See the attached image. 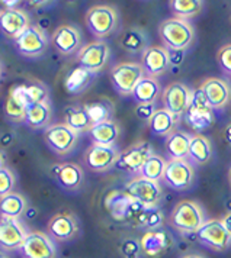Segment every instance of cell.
Instances as JSON below:
<instances>
[{
  "label": "cell",
  "mask_w": 231,
  "mask_h": 258,
  "mask_svg": "<svg viewBox=\"0 0 231 258\" xmlns=\"http://www.w3.org/2000/svg\"><path fill=\"white\" fill-rule=\"evenodd\" d=\"M170 223L182 234H197L205 223V212L195 200H180L170 213Z\"/></svg>",
  "instance_id": "obj_1"
},
{
  "label": "cell",
  "mask_w": 231,
  "mask_h": 258,
  "mask_svg": "<svg viewBox=\"0 0 231 258\" xmlns=\"http://www.w3.org/2000/svg\"><path fill=\"white\" fill-rule=\"evenodd\" d=\"M159 35L166 48L172 51H183L194 42L195 31L189 21L180 18L164 19L159 26Z\"/></svg>",
  "instance_id": "obj_2"
},
{
  "label": "cell",
  "mask_w": 231,
  "mask_h": 258,
  "mask_svg": "<svg viewBox=\"0 0 231 258\" xmlns=\"http://www.w3.org/2000/svg\"><path fill=\"white\" fill-rule=\"evenodd\" d=\"M84 22L93 36L104 39L115 32L118 26V12L112 6L98 5L86 12Z\"/></svg>",
  "instance_id": "obj_3"
},
{
  "label": "cell",
  "mask_w": 231,
  "mask_h": 258,
  "mask_svg": "<svg viewBox=\"0 0 231 258\" xmlns=\"http://www.w3.org/2000/svg\"><path fill=\"white\" fill-rule=\"evenodd\" d=\"M146 77L141 62H119L111 70V83L116 92L122 96L132 94L143 79Z\"/></svg>",
  "instance_id": "obj_4"
},
{
  "label": "cell",
  "mask_w": 231,
  "mask_h": 258,
  "mask_svg": "<svg viewBox=\"0 0 231 258\" xmlns=\"http://www.w3.org/2000/svg\"><path fill=\"white\" fill-rule=\"evenodd\" d=\"M124 191L131 199L140 202L147 208L159 206V202L162 200L163 196L162 186L159 181H153L141 176L134 177L132 180L125 183Z\"/></svg>",
  "instance_id": "obj_5"
},
{
  "label": "cell",
  "mask_w": 231,
  "mask_h": 258,
  "mask_svg": "<svg viewBox=\"0 0 231 258\" xmlns=\"http://www.w3.org/2000/svg\"><path fill=\"white\" fill-rule=\"evenodd\" d=\"M192 94L194 90H191L185 83L173 82L164 87L162 93V102L164 109L170 112L176 119L186 115L192 103Z\"/></svg>",
  "instance_id": "obj_6"
},
{
  "label": "cell",
  "mask_w": 231,
  "mask_h": 258,
  "mask_svg": "<svg viewBox=\"0 0 231 258\" xmlns=\"http://www.w3.org/2000/svg\"><path fill=\"white\" fill-rule=\"evenodd\" d=\"M44 141L53 153L67 155L76 148L79 134L69 128L66 123H51L44 129Z\"/></svg>",
  "instance_id": "obj_7"
},
{
  "label": "cell",
  "mask_w": 231,
  "mask_h": 258,
  "mask_svg": "<svg viewBox=\"0 0 231 258\" xmlns=\"http://www.w3.org/2000/svg\"><path fill=\"white\" fill-rule=\"evenodd\" d=\"M48 36L41 26L31 25L22 35L15 39V48L26 58H38L44 55L48 48Z\"/></svg>",
  "instance_id": "obj_8"
},
{
  "label": "cell",
  "mask_w": 231,
  "mask_h": 258,
  "mask_svg": "<svg viewBox=\"0 0 231 258\" xmlns=\"http://www.w3.org/2000/svg\"><path fill=\"white\" fill-rule=\"evenodd\" d=\"M109 54H111L109 45L105 41L99 39V41H93L83 45L79 49L76 59H77L79 67L96 74L101 70H104L105 66L108 64Z\"/></svg>",
  "instance_id": "obj_9"
},
{
  "label": "cell",
  "mask_w": 231,
  "mask_h": 258,
  "mask_svg": "<svg viewBox=\"0 0 231 258\" xmlns=\"http://www.w3.org/2000/svg\"><path fill=\"white\" fill-rule=\"evenodd\" d=\"M195 235L201 244L217 252L227 251L231 246V235L222 225L221 219L205 221V223L199 228V231Z\"/></svg>",
  "instance_id": "obj_10"
},
{
  "label": "cell",
  "mask_w": 231,
  "mask_h": 258,
  "mask_svg": "<svg viewBox=\"0 0 231 258\" xmlns=\"http://www.w3.org/2000/svg\"><path fill=\"white\" fill-rule=\"evenodd\" d=\"M119 155L121 153L115 145L92 144L84 153V164L93 173H106L115 167Z\"/></svg>",
  "instance_id": "obj_11"
},
{
  "label": "cell",
  "mask_w": 231,
  "mask_h": 258,
  "mask_svg": "<svg viewBox=\"0 0 231 258\" xmlns=\"http://www.w3.org/2000/svg\"><path fill=\"white\" fill-rule=\"evenodd\" d=\"M18 252L22 258H57V246L50 235L31 231Z\"/></svg>",
  "instance_id": "obj_12"
},
{
  "label": "cell",
  "mask_w": 231,
  "mask_h": 258,
  "mask_svg": "<svg viewBox=\"0 0 231 258\" xmlns=\"http://www.w3.org/2000/svg\"><path fill=\"white\" fill-rule=\"evenodd\" d=\"M195 178V170L189 160H170L166 164L163 181L173 190H188Z\"/></svg>",
  "instance_id": "obj_13"
},
{
  "label": "cell",
  "mask_w": 231,
  "mask_h": 258,
  "mask_svg": "<svg viewBox=\"0 0 231 258\" xmlns=\"http://www.w3.org/2000/svg\"><path fill=\"white\" fill-rule=\"evenodd\" d=\"M153 154L154 153H153L150 142L140 141L121 153L116 167L129 174H140L141 168L144 167Z\"/></svg>",
  "instance_id": "obj_14"
},
{
  "label": "cell",
  "mask_w": 231,
  "mask_h": 258,
  "mask_svg": "<svg viewBox=\"0 0 231 258\" xmlns=\"http://www.w3.org/2000/svg\"><path fill=\"white\" fill-rule=\"evenodd\" d=\"M29 231H26L21 219L0 218V249L3 252L19 251Z\"/></svg>",
  "instance_id": "obj_15"
},
{
  "label": "cell",
  "mask_w": 231,
  "mask_h": 258,
  "mask_svg": "<svg viewBox=\"0 0 231 258\" xmlns=\"http://www.w3.org/2000/svg\"><path fill=\"white\" fill-rule=\"evenodd\" d=\"M31 26V19L28 12L23 9H3L0 12V32L13 41L22 35Z\"/></svg>",
  "instance_id": "obj_16"
},
{
  "label": "cell",
  "mask_w": 231,
  "mask_h": 258,
  "mask_svg": "<svg viewBox=\"0 0 231 258\" xmlns=\"http://www.w3.org/2000/svg\"><path fill=\"white\" fill-rule=\"evenodd\" d=\"M48 235L60 242L71 241L76 235L79 234V222L76 216L69 212H60L56 213L47 225Z\"/></svg>",
  "instance_id": "obj_17"
},
{
  "label": "cell",
  "mask_w": 231,
  "mask_h": 258,
  "mask_svg": "<svg viewBox=\"0 0 231 258\" xmlns=\"http://www.w3.org/2000/svg\"><path fill=\"white\" fill-rule=\"evenodd\" d=\"M211 109H222L231 100L230 83L220 77H209L199 86Z\"/></svg>",
  "instance_id": "obj_18"
},
{
  "label": "cell",
  "mask_w": 231,
  "mask_h": 258,
  "mask_svg": "<svg viewBox=\"0 0 231 258\" xmlns=\"http://www.w3.org/2000/svg\"><path fill=\"white\" fill-rule=\"evenodd\" d=\"M141 66L146 76L157 79L170 67V54L167 48L151 45L141 54Z\"/></svg>",
  "instance_id": "obj_19"
},
{
  "label": "cell",
  "mask_w": 231,
  "mask_h": 258,
  "mask_svg": "<svg viewBox=\"0 0 231 258\" xmlns=\"http://www.w3.org/2000/svg\"><path fill=\"white\" fill-rule=\"evenodd\" d=\"M51 44L63 55L79 52L81 45L80 31L73 25H60L53 32Z\"/></svg>",
  "instance_id": "obj_20"
},
{
  "label": "cell",
  "mask_w": 231,
  "mask_h": 258,
  "mask_svg": "<svg viewBox=\"0 0 231 258\" xmlns=\"http://www.w3.org/2000/svg\"><path fill=\"white\" fill-rule=\"evenodd\" d=\"M140 244L143 254H146L147 257L159 258L169 251L172 245V236L164 228L150 229L141 236Z\"/></svg>",
  "instance_id": "obj_21"
},
{
  "label": "cell",
  "mask_w": 231,
  "mask_h": 258,
  "mask_svg": "<svg viewBox=\"0 0 231 258\" xmlns=\"http://www.w3.org/2000/svg\"><path fill=\"white\" fill-rule=\"evenodd\" d=\"M9 93L19 99L25 105H32V103H47L50 100V90L44 83L32 82L13 86Z\"/></svg>",
  "instance_id": "obj_22"
},
{
  "label": "cell",
  "mask_w": 231,
  "mask_h": 258,
  "mask_svg": "<svg viewBox=\"0 0 231 258\" xmlns=\"http://www.w3.org/2000/svg\"><path fill=\"white\" fill-rule=\"evenodd\" d=\"M51 171L56 181L66 190L74 191V190H79L83 184L84 173L79 164H74V163L57 164L51 168Z\"/></svg>",
  "instance_id": "obj_23"
},
{
  "label": "cell",
  "mask_w": 231,
  "mask_h": 258,
  "mask_svg": "<svg viewBox=\"0 0 231 258\" xmlns=\"http://www.w3.org/2000/svg\"><path fill=\"white\" fill-rule=\"evenodd\" d=\"M134 200L124 190H112L105 198V209L109 212L112 219L118 222H127V213Z\"/></svg>",
  "instance_id": "obj_24"
},
{
  "label": "cell",
  "mask_w": 231,
  "mask_h": 258,
  "mask_svg": "<svg viewBox=\"0 0 231 258\" xmlns=\"http://www.w3.org/2000/svg\"><path fill=\"white\" fill-rule=\"evenodd\" d=\"M51 106L47 103H32L26 106L25 123L31 129H47L51 125Z\"/></svg>",
  "instance_id": "obj_25"
},
{
  "label": "cell",
  "mask_w": 231,
  "mask_h": 258,
  "mask_svg": "<svg viewBox=\"0 0 231 258\" xmlns=\"http://www.w3.org/2000/svg\"><path fill=\"white\" fill-rule=\"evenodd\" d=\"M192 137L183 131H174L166 138V153L172 160H186Z\"/></svg>",
  "instance_id": "obj_26"
},
{
  "label": "cell",
  "mask_w": 231,
  "mask_h": 258,
  "mask_svg": "<svg viewBox=\"0 0 231 258\" xmlns=\"http://www.w3.org/2000/svg\"><path fill=\"white\" fill-rule=\"evenodd\" d=\"M87 134H89L93 144H98V145H115L119 135H121V128L114 120H108V122H104V123L93 125Z\"/></svg>",
  "instance_id": "obj_27"
},
{
  "label": "cell",
  "mask_w": 231,
  "mask_h": 258,
  "mask_svg": "<svg viewBox=\"0 0 231 258\" xmlns=\"http://www.w3.org/2000/svg\"><path fill=\"white\" fill-rule=\"evenodd\" d=\"M28 208V202L25 196L12 191L9 195L0 198V218H12V219H21Z\"/></svg>",
  "instance_id": "obj_28"
},
{
  "label": "cell",
  "mask_w": 231,
  "mask_h": 258,
  "mask_svg": "<svg viewBox=\"0 0 231 258\" xmlns=\"http://www.w3.org/2000/svg\"><path fill=\"white\" fill-rule=\"evenodd\" d=\"M64 123L71 128L74 132H77L80 135L81 132H89V129L92 128L93 123L90 117L87 115L84 106H67L64 110Z\"/></svg>",
  "instance_id": "obj_29"
},
{
  "label": "cell",
  "mask_w": 231,
  "mask_h": 258,
  "mask_svg": "<svg viewBox=\"0 0 231 258\" xmlns=\"http://www.w3.org/2000/svg\"><path fill=\"white\" fill-rule=\"evenodd\" d=\"M162 93V86L157 79L146 76L141 82L137 84V87L132 92V97L137 102V105L143 103H154V100Z\"/></svg>",
  "instance_id": "obj_30"
},
{
  "label": "cell",
  "mask_w": 231,
  "mask_h": 258,
  "mask_svg": "<svg viewBox=\"0 0 231 258\" xmlns=\"http://www.w3.org/2000/svg\"><path fill=\"white\" fill-rule=\"evenodd\" d=\"M211 157H212V147H211L208 138L201 134L192 135L188 158L195 164L204 165L211 160Z\"/></svg>",
  "instance_id": "obj_31"
},
{
  "label": "cell",
  "mask_w": 231,
  "mask_h": 258,
  "mask_svg": "<svg viewBox=\"0 0 231 258\" xmlns=\"http://www.w3.org/2000/svg\"><path fill=\"white\" fill-rule=\"evenodd\" d=\"M176 123H177V119L170 112H167L164 107L157 109L149 122L153 135H157V137H169L172 132H174Z\"/></svg>",
  "instance_id": "obj_32"
},
{
  "label": "cell",
  "mask_w": 231,
  "mask_h": 258,
  "mask_svg": "<svg viewBox=\"0 0 231 258\" xmlns=\"http://www.w3.org/2000/svg\"><path fill=\"white\" fill-rule=\"evenodd\" d=\"M93 73L90 71L84 70L81 67H76L70 71L66 77V82H64V87H66V92L70 94H79L83 93L93 80Z\"/></svg>",
  "instance_id": "obj_33"
},
{
  "label": "cell",
  "mask_w": 231,
  "mask_h": 258,
  "mask_svg": "<svg viewBox=\"0 0 231 258\" xmlns=\"http://www.w3.org/2000/svg\"><path fill=\"white\" fill-rule=\"evenodd\" d=\"M147 42L149 39L146 32L140 28H129L121 38V47L131 54H143L149 48Z\"/></svg>",
  "instance_id": "obj_34"
},
{
  "label": "cell",
  "mask_w": 231,
  "mask_h": 258,
  "mask_svg": "<svg viewBox=\"0 0 231 258\" xmlns=\"http://www.w3.org/2000/svg\"><path fill=\"white\" fill-rule=\"evenodd\" d=\"M84 109H86V112H87V115L90 117L93 125L112 120L114 106H112V103L109 100H106V99H99L96 102L87 103V105H84Z\"/></svg>",
  "instance_id": "obj_35"
},
{
  "label": "cell",
  "mask_w": 231,
  "mask_h": 258,
  "mask_svg": "<svg viewBox=\"0 0 231 258\" xmlns=\"http://www.w3.org/2000/svg\"><path fill=\"white\" fill-rule=\"evenodd\" d=\"M186 122L192 129H195L198 132L204 131V129L212 126L214 123V113L212 109H197V107H189V110L186 112Z\"/></svg>",
  "instance_id": "obj_36"
},
{
  "label": "cell",
  "mask_w": 231,
  "mask_h": 258,
  "mask_svg": "<svg viewBox=\"0 0 231 258\" xmlns=\"http://www.w3.org/2000/svg\"><path fill=\"white\" fill-rule=\"evenodd\" d=\"M167 161L163 158L162 155H156L153 154L150 158L147 160V163L141 168L138 176L149 178L153 181H162L164 176V170H166Z\"/></svg>",
  "instance_id": "obj_37"
},
{
  "label": "cell",
  "mask_w": 231,
  "mask_h": 258,
  "mask_svg": "<svg viewBox=\"0 0 231 258\" xmlns=\"http://www.w3.org/2000/svg\"><path fill=\"white\" fill-rule=\"evenodd\" d=\"M204 3L201 0H172L170 8L174 13V18L189 19L192 16H197L202 11Z\"/></svg>",
  "instance_id": "obj_38"
},
{
  "label": "cell",
  "mask_w": 231,
  "mask_h": 258,
  "mask_svg": "<svg viewBox=\"0 0 231 258\" xmlns=\"http://www.w3.org/2000/svg\"><path fill=\"white\" fill-rule=\"evenodd\" d=\"M5 115L12 122H25L26 105L9 93L5 100Z\"/></svg>",
  "instance_id": "obj_39"
},
{
  "label": "cell",
  "mask_w": 231,
  "mask_h": 258,
  "mask_svg": "<svg viewBox=\"0 0 231 258\" xmlns=\"http://www.w3.org/2000/svg\"><path fill=\"white\" fill-rule=\"evenodd\" d=\"M163 222H164V216H163V212L160 211V208L159 206H151V208L144 209V213L140 218L137 226L146 228L147 231H150V229L163 228Z\"/></svg>",
  "instance_id": "obj_40"
},
{
  "label": "cell",
  "mask_w": 231,
  "mask_h": 258,
  "mask_svg": "<svg viewBox=\"0 0 231 258\" xmlns=\"http://www.w3.org/2000/svg\"><path fill=\"white\" fill-rule=\"evenodd\" d=\"M15 184H16V176L9 167H3L0 170V198L9 195L15 191Z\"/></svg>",
  "instance_id": "obj_41"
},
{
  "label": "cell",
  "mask_w": 231,
  "mask_h": 258,
  "mask_svg": "<svg viewBox=\"0 0 231 258\" xmlns=\"http://www.w3.org/2000/svg\"><path fill=\"white\" fill-rule=\"evenodd\" d=\"M121 252H122V255L125 258H140L141 252H143L140 241L132 239V238L125 239V241L121 244Z\"/></svg>",
  "instance_id": "obj_42"
},
{
  "label": "cell",
  "mask_w": 231,
  "mask_h": 258,
  "mask_svg": "<svg viewBox=\"0 0 231 258\" xmlns=\"http://www.w3.org/2000/svg\"><path fill=\"white\" fill-rule=\"evenodd\" d=\"M217 61L220 64L221 70L227 74H231V44L221 47L217 52Z\"/></svg>",
  "instance_id": "obj_43"
},
{
  "label": "cell",
  "mask_w": 231,
  "mask_h": 258,
  "mask_svg": "<svg viewBox=\"0 0 231 258\" xmlns=\"http://www.w3.org/2000/svg\"><path fill=\"white\" fill-rule=\"evenodd\" d=\"M156 105L154 103H143V105H137L135 107V115L138 119L141 120H147V122H150L153 115L156 113Z\"/></svg>",
  "instance_id": "obj_44"
},
{
  "label": "cell",
  "mask_w": 231,
  "mask_h": 258,
  "mask_svg": "<svg viewBox=\"0 0 231 258\" xmlns=\"http://www.w3.org/2000/svg\"><path fill=\"white\" fill-rule=\"evenodd\" d=\"M191 107H197V109H208V107H209L208 102H207V99H205L204 93L201 92V89H198V90H194Z\"/></svg>",
  "instance_id": "obj_45"
},
{
  "label": "cell",
  "mask_w": 231,
  "mask_h": 258,
  "mask_svg": "<svg viewBox=\"0 0 231 258\" xmlns=\"http://www.w3.org/2000/svg\"><path fill=\"white\" fill-rule=\"evenodd\" d=\"M222 135H224V140H225V142L228 144L231 147V122L224 128V132H222Z\"/></svg>",
  "instance_id": "obj_46"
},
{
  "label": "cell",
  "mask_w": 231,
  "mask_h": 258,
  "mask_svg": "<svg viewBox=\"0 0 231 258\" xmlns=\"http://www.w3.org/2000/svg\"><path fill=\"white\" fill-rule=\"evenodd\" d=\"M221 221H222V225L225 226V229L228 231V234L231 235V212L230 213H227Z\"/></svg>",
  "instance_id": "obj_47"
},
{
  "label": "cell",
  "mask_w": 231,
  "mask_h": 258,
  "mask_svg": "<svg viewBox=\"0 0 231 258\" xmlns=\"http://www.w3.org/2000/svg\"><path fill=\"white\" fill-rule=\"evenodd\" d=\"M2 3H3L5 6H8L6 9H16V8L19 6V2H16V0H15V2H2Z\"/></svg>",
  "instance_id": "obj_48"
},
{
  "label": "cell",
  "mask_w": 231,
  "mask_h": 258,
  "mask_svg": "<svg viewBox=\"0 0 231 258\" xmlns=\"http://www.w3.org/2000/svg\"><path fill=\"white\" fill-rule=\"evenodd\" d=\"M180 258H207V257H204L202 254H186V255H182Z\"/></svg>",
  "instance_id": "obj_49"
},
{
  "label": "cell",
  "mask_w": 231,
  "mask_h": 258,
  "mask_svg": "<svg viewBox=\"0 0 231 258\" xmlns=\"http://www.w3.org/2000/svg\"><path fill=\"white\" fill-rule=\"evenodd\" d=\"M3 167H6V165H5V154L0 151V170H2Z\"/></svg>",
  "instance_id": "obj_50"
},
{
  "label": "cell",
  "mask_w": 231,
  "mask_h": 258,
  "mask_svg": "<svg viewBox=\"0 0 231 258\" xmlns=\"http://www.w3.org/2000/svg\"><path fill=\"white\" fill-rule=\"evenodd\" d=\"M2 73H3V64H2V61H0V77H2Z\"/></svg>",
  "instance_id": "obj_51"
},
{
  "label": "cell",
  "mask_w": 231,
  "mask_h": 258,
  "mask_svg": "<svg viewBox=\"0 0 231 258\" xmlns=\"http://www.w3.org/2000/svg\"><path fill=\"white\" fill-rule=\"evenodd\" d=\"M228 180H230V184H231V168H230V173H228Z\"/></svg>",
  "instance_id": "obj_52"
},
{
  "label": "cell",
  "mask_w": 231,
  "mask_h": 258,
  "mask_svg": "<svg viewBox=\"0 0 231 258\" xmlns=\"http://www.w3.org/2000/svg\"><path fill=\"white\" fill-rule=\"evenodd\" d=\"M0 258H6V255H5L3 252H0Z\"/></svg>",
  "instance_id": "obj_53"
},
{
  "label": "cell",
  "mask_w": 231,
  "mask_h": 258,
  "mask_svg": "<svg viewBox=\"0 0 231 258\" xmlns=\"http://www.w3.org/2000/svg\"><path fill=\"white\" fill-rule=\"evenodd\" d=\"M0 12H2V9H0Z\"/></svg>",
  "instance_id": "obj_54"
},
{
  "label": "cell",
  "mask_w": 231,
  "mask_h": 258,
  "mask_svg": "<svg viewBox=\"0 0 231 258\" xmlns=\"http://www.w3.org/2000/svg\"><path fill=\"white\" fill-rule=\"evenodd\" d=\"M6 258H9V257H6Z\"/></svg>",
  "instance_id": "obj_55"
}]
</instances>
